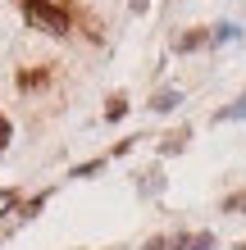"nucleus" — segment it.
Masks as SVG:
<instances>
[{"mask_svg":"<svg viewBox=\"0 0 246 250\" xmlns=\"http://www.w3.org/2000/svg\"><path fill=\"white\" fill-rule=\"evenodd\" d=\"M219 119H246V96L237 100V105H233V109H224V114H219Z\"/></svg>","mask_w":246,"mask_h":250,"instance_id":"nucleus-6","label":"nucleus"},{"mask_svg":"<svg viewBox=\"0 0 246 250\" xmlns=\"http://www.w3.org/2000/svg\"><path fill=\"white\" fill-rule=\"evenodd\" d=\"M187 246H192V241H187V237H155L146 250H187Z\"/></svg>","mask_w":246,"mask_h":250,"instance_id":"nucleus-2","label":"nucleus"},{"mask_svg":"<svg viewBox=\"0 0 246 250\" xmlns=\"http://www.w3.org/2000/svg\"><path fill=\"white\" fill-rule=\"evenodd\" d=\"M123 109H128V100H123V96H114V100H110V109H105V114H110V119H123Z\"/></svg>","mask_w":246,"mask_h":250,"instance_id":"nucleus-4","label":"nucleus"},{"mask_svg":"<svg viewBox=\"0 0 246 250\" xmlns=\"http://www.w3.org/2000/svg\"><path fill=\"white\" fill-rule=\"evenodd\" d=\"M228 214H237V209H246V196H228V205H224Z\"/></svg>","mask_w":246,"mask_h":250,"instance_id":"nucleus-7","label":"nucleus"},{"mask_svg":"<svg viewBox=\"0 0 246 250\" xmlns=\"http://www.w3.org/2000/svg\"><path fill=\"white\" fill-rule=\"evenodd\" d=\"M5 141H9V119H0V150H5Z\"/></svg>","mask_w":246,"mask_h":250,"instance_id":"nucleus-9","label":"nucleus"},{"mask_svg":"<svg viewBox=\"0 0 246 250\" xmlns=\"http://www.w3.org/2000/svg\"><path fill=\"white\" fill-rule=\"evenodd\" d=\"M23 19L37 23L41 32H50V37L68 32V9H60L55 0H23Z\"/></svg>","mask_w":246,"mask_h":250,"instance_id":"nucleus-1","label":"nucleus"},{"mask_svg":"<svg viewBox=\"0 0 246 250\" xmlns=\"http://www.w3.org/2000/svg\"><path fill=\"white\" fill-rule=\"evenodd\" d=\"M173 100H178L173 91H164V96H155V109H173Z\"/></svg>","mask_w":246,"mask_h":250,"instance_id":"nucleus-8","label":"nucleus"},{"mask_svg":"<svg viewBox=\"0 0 246 250\" xmlns=\"http://www.w3.org/2000/svg\"><path fill=\"white\" fill-rule=\"evenodd\" d=\"M41 82H46V68H37V73L27 68L23 78H19V86H23V91H32V86H41Z\"/></svg>","mask_w":246,"mask_h":250,"instance_id":"nucleus-3","label":"nucleus"},{"mask_svg":"<svg viewBox=\"0 0 246 250\" xmlns=\"http://www.w3.org/2000/svg\"><path fill=\"white\" fill-rule=\"evenodd\" d=\"M201 41H205V32H192V37H182V41H178V50H196Z\"/></svg>","mask_w":246,"mask_h":250,"instance_id":"nucleus-5","label":"nucleus"}]
</instances>
